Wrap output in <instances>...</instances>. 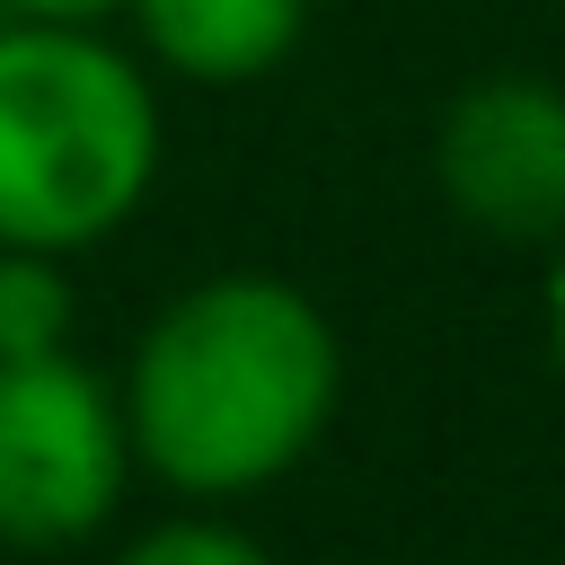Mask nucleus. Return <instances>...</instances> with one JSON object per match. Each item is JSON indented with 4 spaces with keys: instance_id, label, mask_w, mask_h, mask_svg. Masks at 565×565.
Returning <instances> with one entry per match:
<instances>
[{
    "instance_id": "obj_1",
    "label": "nucleus",
    "mask_w": 565,
    "mask_h": 565,
    "mask_svg": "<svg viewBox=\"0 0 565 565\" xmlns=\"http://www.w3.org/2000/svg\"><path fill=\"white\" fill-rule=\"evenodd\" d=\"M344 353L327 309L282 274H212L177 291L124 371L132 459L177 494H256L300 468L335 415Z\"/></svg>"
},
{
    "instance_id": "obj_2",
    "label": "nucleus",
    "mask_w": 565,
    "mask_h": 565,
    "mask_svg": "<svg viewBox=\"0 0 565 565\" xmlns=\"http://www.w3.org/2000/svg\"><path fill=\"white\" fill-rule=\"evenodd\" d=\"M159 177L150 79L79 18L0 26V247H97Z\"/></svg>"
},
{
    "instance_id": "obj_3",
    "label": "nucleus",
    "mask_w": 565,
    "mask_h": 565,
    "mask_svg": "<svg viewBox=\"0 0 565 565\" xmlns=\"http://www.w3.org/2000/svg\"><path fill=\"white\" fill-rule=\"evenodd\" d=\"M132 477L124 397L71 353L0 362V547H79Z\"/></svg>"
},
{
    "instance_id": "obj_4",
    "label": "nucleus",
    "mask_w": 565,
    "mask_h": 565,
    "mask_svg": "<svg viewBox=\"0 0 565 565\" xmlns=\"http://www.w3.org/2000/svg\"><path fill=\"white\" fill-rule=\"evenodd\" d=\"M433 185L441 203L512 247L565 238V88L530 71H494L441 106L433 132Z\"/></svg>"
},
{
    "instance_id": "obj_5",
    "label": "nucleus",
    "mask_w": 565,
    "mask_h": 565,
    "mask_svg": "<svg viewBox=\"0 0 565 565\" xmlns=\"http://www.w3.org/2000/svg\"><path fill=\"white\" fill-rule=\"evenodd\" d=\"M124 9L141 18V44L203 88L265 79L309 26V0H124Z\"/></svg>"
},
{
    "instance_id": "obj_6",
    "label": "nucleus",
    "mask_w": 565,
    "mask_h": 565,
    "mask_svg": "<svg viewBox=\"0 0 565 565\" xmlns=\"http://www.w3.org/2000/svg\"><path fill=\"white\" fill-rule=\"evenodd\" d=\"M71 344V282L44 247H0V362H35Z\"/></svg>"
},
{
    "instance_id": "obj_7",
    "label": "nucleus",
    "mask_w": 565,
    "mask_h": 565,
    "mask_svg": "<svg viewBox=\"0 0 565 565\" xmlns=\"http://www.w3.org/2000/svg\"><path fill=\"white\" fill-rule=\"evenodd\" d=\"M115 565H274L247 530H230V521H159V530H141Z\"/></svg>"
},
{
    "instance_id": "obj_8",
    "label": "nucleus",
    "mask_w": 565,
    "mask_h": 565,
    "mask_svg": "<svg viewBox=\"0 0 565 565\" xmlns=\"http://www.w3.org/2000/svg\"><path fill=\"white\" fill-rule=\"evenodd\" d=\"M18 18H79V26H97L106 9H124V0H9Z\"/></svg>"
},
{
    "instance_id": "obj_9",
    "label": "nucleus",
    "mask_w": 565,
    "mask_h": 565,
    "mask_svg": "<svg viewBox=\"0 0 565 565\" xmlns=\"http://www.w3.org/2000/svg\"><path fill=\"white\" fill-rule=\"evenodd\" d=\"M547 344L565 362V238H556V265H547Z\"/></svg>"
}]
</instances>
